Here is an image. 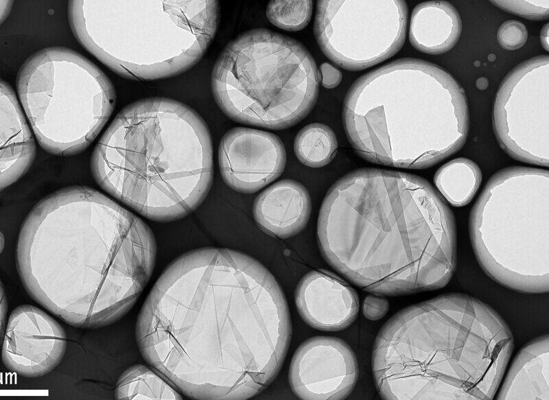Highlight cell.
<instances>
[{"label": "cell", "mask_w": 549, "mask_h": 400, "mask_svg": "<svg viewBox=\"0 0 549 400\" xmlns=\"http://www.w3.org/2000/svg\"><path fill=\"white\" fill-rule=\"evenodd\" d=\"M528 32L526 26L517 20L504 22L498 28L497 39L500 45L506 50H515L526 43Z\"/></svg>", "instance_id": "obj_26"}, {"label": "cell", "mask_w": 549, "mask_h": 400, "mask_svg": "<svg viewBox=\"0 0 549 400\" xmlns=\"http://www.w3.org/2000/svg\"><path fill=\"white\" fill-rule=\"evenodd\" d=\"M407 22L404 1H318L314 32L330 60L344 69L360 71L402 47Z\"/></svg>", "instance_id": "obj_11"}, {"label": "cell", "mask_w": 549, "mask_h": 400, "mask_svg": "<svg viewBox=\"0 0 549 400\" xmlns=\"http://www.w3.org/2000/svg\"><path fill=\"white\" fill-rule=\"evenodd\" d=\"M16 86L23 109L40 146L56 156L84 152L111 116L113 84L80 53L51 47L21 65Z\"/></svg>", "instance_id": "obj_10"}, {"label": "cell", "mask_w": 549, "mask_h": 400, "mask_svg": "<svg viewBox=\"0 0 549 400\" xmlns=\"http://www.w3.org/2000/svg\"><path fill=\"white\" fill-rule=\"evenodd\" d=\"M498 400H549V335L537 337L515 357Z\"/></svg>", "instance_id": "obj_19"}, {"label": "cell", "mask_w": 549, "mask_h": 400, "mask_svg": "<svg viewBox=\"0 0 549 400\" xmlns=\"http://www.w3.org/2000/svg\"><path fill=\"white\" fill-rule=\"evenodd\" d=\"M312 5V1H270L266 13L274 26L287 31H299L310 21Z\"/></svg>", "instance_id": "obj_24"}, {"label": "cell", "mask_w": 549, "mask_h": 400, "mask_svg": "<svg viewBox=\"0 0 549 400\" xmlns=\"http://www.w3.org/2000/svg\"><path fill=\"white\" fill-rule=\"evenodd\" d=\"M311 211L307 189L292 179L281 180L268 187L256 197L253 207L259 227L281 239L301 232L308 223Z\"/></svg>", "instance_id": "obj_17"}, {"label": "cell", "mask_w": 549, "mask_h": 400, "mask_svg": "<svg viewBox=\"0 0 549 400\" xmlns=\"http://www.w3.org/2000/svg\"><path fill=\"white\" fill-rule=\"evenodd\" d=\"M156 243L140 217L87 186L40 200L18 237L16 267L27 294L75 327L123 318L150 279Z\"/></svg>", "instance_id": "obj_2"}, {"label": "cell", "mask_w": 549, "mask_h": 400, "mask_svg": "<svg viewBox=\"0 0 549 400\" xmlns=\"http://www.w3.org/2000/svg\"><path fill=\"white\" fill-rule=\"evenodd\" d=\"M295 302L303 320L323 331H340L351 325L359 311L356 292L325 270H314L299 282Z\"/></svg>", "instance_id": "obj_16"}, {"label": "cell", "mask_w": 549, "mask_h": 400, "mask_svg": "<svg viewBox=\"0 0 549 400\" xmlns=\"http://www.w3.org/2000/svg\"><path fill=\"white\" fill-rule=\"evenodd\" d=\"M66 348L62 327L38 307L22 305L10 314L2 349L8 370L24 377H42L59 365Z\"/></svg>", "instance_id": "obj_14"}, {"label": "cell", "mask_w": 549, "mask_h": 400, "mask_svg": "<svg viewBox=\"0 0 549 400\" xmlns=\"http://www.w3.org/2000/svg\"><path fill=\"white\" fill-rule=\"evenodd\" d=\"M462 21L456 8L449 2H423L413 10L409 38L417 50L440 54L451 49L458 42Z\"/></svg>", "instance_id": "obj_20"}, {"label": "cell", "mask_w": 549, "mask_h": 400, "mask_svg": "<svg viewBox=\"0 0 549 400\" xmlns=\"http://www.w3.org/2000/svg\"><path fill=\"white\" fill-rule=\"evenodd\" d=\"M175 386L152 367L135 364L122 373L115 385V398L125 400L182 399Z\"/></svg>", "instance_id": "obj_21"}, {"label": "cell", "mask_w": 549, "mask_h": 400, "mask_svg": "<svg viewBox=\"0 0 549 400\" xmlns=\"http://www.w3.org/2000/svg\"><path fill=\"white\" fill-rule=\"evenodd\" d=\"M482 181L478 165L466 158L453 159L436 172L434 182L441 196L454 207L471 202Z\"/></svg>", "instance_id": "obj_22"}, {"label": "cell", "mask_w": 549, "mask_h": 400, "mask_svg": "<svg viewBox=\"0 0 549 400\" xmlns=\"http://www.w3.org/2000/svg\"><path fill=\"white\" fill-rule=\"evenodd\" d=\"M541 42L544 48L546 50H548V23H546L544 27H543L541 32Z\"/></svg>", "instance_id": "obj_31"}, {"label": "cell", "mask_w": 549, "mask_h": 400, "mask_svg": "<svg viewBox=\"0 0 549 400\" xmlns=\"http://www.w3.org/2000/svg\"><path fill=\"white\" fill-rule=\"evenodd\" d=\"M337 148L338 141L334 131L319 123L303 128L294 143V153L299 161L314 168L329 163L335 156Z\"/></svg>", "instance_id": "obj_23"}, {"label": "cell", "mask_w": 549, "mask_h": 400, "mask_svg": "<svg viewBox=\"0 0 549 400\" xmlns=\"http://www.w3.org/2000/svg\"><path fill=\"white\" fill-rule=\"evenodd\" d=\"M218 163L223 181L242 193H253L280 176L286 152L275 134L244 127L233 128L222 137Z\"/></svg>", "instance_id": "obj_15"}, {"label": "cell", "mask_w": 549, "mask_h": 400, "mask_svg": "<svg viewBox=\"0 0 549 400\" xmlns=\"http://www.w3.org/2000/svg\"><path fill=\"white\" fill-rule=\"evenodd\" d=\"M8 305L6 296L5 294L3 285H1V333L3 331V325L5 323V316L7 314Z\"/></svg>", "instance_id": "obj_29"}, {"label": "cell", "mask_w": 549, "mask_h": 400, "mask_svg": "<svg viewBox=\"0 0 549 400\" xmlns=\"http://www.w3.org/2000/svg\"><path fill=\"white\" fill-rule=\"evenodd\" d=\"M97 184L141 215L170 222L194 212L213 183V143L205 120L166 97L119 112L90 160Z\"/></svg>", "instance_id": "obj_5"}, {"label": "cell", "mask_w": 549, "mask_h": 400, "mask_svg": "<svg viewBox=\"0 0 549 400\" xmlns=\"http://www.w3.org/2000/svg\"><path fill=\"white\" fill-rule=\"evenodd\" d=\"M342 121L361 157L406 169L430 167L454 154L469 130L460 85L441 67L413 58L359 78L344 98Z\"/></svg>", "instance_id": "obj_6"}, {"label": "cell", "mask_w": 549, "mask_h": 400, "mask_svg": "<svg viewBox=\"0 0 549 400\" xmlns=\"http://www.w3.org/2000/svg\"><path fill=\"white\" fill-rule=\"evenodd\" d=\"M358 364L353 351L344 340L316 336L303 342L289 368V384L301 399H346L355 388Z\"/></svg>", "instance_id": "obj_13"}, {"label": "cell", "mask_w": 549, "mask_h": 400, "mask_svg": "<svg viewBox=\"0 0 549 400\" xmlns=\"http://www.w3.org/2000/svg\"><path fill=\"white\" fill-rule=\"evenodd\" d=\"M389 303L383 296L377 294L368 295L364 300L362 312L364 316L371 320L382 318L388 312Z\"/></svg>", "instance_id": "obj_27"}, {"label": "cell", "mask_w": 549, "mask_h": 400, "mask_svg": "<svg viewBox=\"0 0 549 400\" xmlns=\"http://www.w3.org/2000/svg\"><path fill=\"white\" fill-rule=\"evenodd\" d=\"M3 240H4L3 235L1 233V252L3 250V245H4Z\"/></svg>", "instance_id": "obj_32"}, {"label": "cell", "mask_w": 549, "mask_h": 400, "mask_svg": "<svg viewBox=\"0 0 549 400\" xmlns=\"http://www.w3.org/2000/svg\"><path fill=\"white\" fill-rule=\"evenodd\" d=\"M317 233L326 261L374 294L439 290L456 270L454 214L414 174L364 168L344 176L323 202Z\"/></svg>", "instance_id": "obj_3"}, {"label": "cell", "mask_w": 549, "mask_h": 400, "mask_svg": "<svg viewBox=\"0 0 549 400\" xmlns=\"http://www.w3.org/2000/svg\"><path fill=\"white\" fill-rule=\"evenodd\" d=\"M13 5L12 1H0L1 8V23L7 18L10 14Z\"/></svg>", "instance_id": "obj_30"}, {"label": "cell", "mask_w": 549, "mask_h": 400, "mask_svg": "<svg viewBox=\"0 0 549 400\" xmlns=\"http://www.w3.org/2000/svg\"><path fill=\"white\" fill-rule=\"evenodd\" d=\"M0 89V189L3 191L28 171L36 148L15 92L3 80Z\"/></svg>", "instance_id": "obj_18"}, {"label": "cell", "mask_w": 549, "mask_h": 400, "mask_svg": "<svg viewBox=\"0 0 549 400\" xmlns=\"http://www.w3.org/2000/svg\"><path fill=\"white\" fill-rule=\"evenodd\" d=\"M530 65L527 82L526 109L523 92L519 65L511 71L504 78L501 86L508 91L519 104V107L509 97L498 91L495 104L522 110L523 113H493V130L495 137L502 149L515 160L548 167V84L540 91L538 80L534 91L535 84L541 73V67L548 62V56H541L529 60Z\"/></svg>", "instance_id": "obj_12"}, {"label": "cell", "mask_w": 549, "mask_h": 400, "mask_svg": "<svg viewBox=\"0 0 549 400\" xmlns=\"http://www.w3.org/2000/svg\"><path fill=\"white\" fill-rule=\"evenodd\" d=\"M291 334L288 303L272 273L250 255L217 247L174 260L135 328L146 363L196 400L260 394L279 374Z\"/></svg>", "instance_id": "obj_1"}, {"label": "cell", "mask_w": 549, "mask_h": 400, "mask_svg": "<svg viewBox=\"0 0 549 400\" xmlns=\"http://www.w3.org/2000/svg\"><path fill=\"white\" fill-rule=\"evenodd\" d=\"M78 42L114 73L150 81L200 60L215 38L218 1H69Z\"/></svg>", "instance_id": "obj_7"}, {"label": "cell", "mask_w": 549, "mask_h": 400, "mask_svg": "<svg viewBox=\"0 0 549 400\" xmlns=\"http://www.w3.org/2000/svg\"><path fill=\"white\" fill-rule=\"evenodd\" d=\"M321 83L323 87L333 89L340 83L342 72L329 63L324 62L320 67Z\"/></svg>", "instance_id": "obj_28"}, {"label": "cell", "mask_w": 549, "mask_h": 400, "mask_svg": "<svg viewBox=\"0 0 549 400\" xmlns=\"http://www.w3.org/2000/svg\"><path fill=\"white\" fill-rule=\"evenodd\" d=\"M215 101L231 119L272 130L303 119L318 95L319 73L297 40L264 28L230 41L211 72Z\"/></svg>", "instance_id": "obj_8"}, {"label": "cell", "mask_w": 549, "mask_h": 400, "mask_svg": "<svg viewBox=\"0 0 549 400\" xmlns=\"http://www.w3.org/2000/svg\"><path fill=\"white\" fill-rule=\"evenodd\" d=\"M513 347L489 305L460 293L438 296L399 311L379 331L376 389L386 400H491Z\"/></svg>", "instance_id": "obj_4"}, {"label": "cell", "mask_w": 549, "mask_h": 400, "mask_svg": "<svg viewBox=\"0 0 549 400\" xmlns=\"http://www.w3.org/2000/svg\"><path fill=\"white\" fill-rule=\"evenodd\" d=\"M490 2L502 10L530 20H545L549 16L548 0L491 1Z\"/></svg>", "instance_id": "obj_25"}, {"label": "cell", "mask_w": 549, "mask_h": 400, "mask_svg": "<svg viewBox=\"0 0 549 400\" xmlns=\"http://www.w3.org/2000/svg\"><path fill=\"white\" fill-rule=\"evenodd\" d=\"M477 261L491 279L519 293L549 291V172L509 167L493 175L470 213Z\"/></svg>", "instance_id": "obj_9"}]
</instances>
